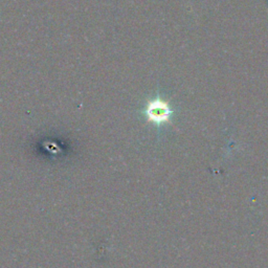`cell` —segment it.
<instances>
[{
  "mask_svg": "<svg viewBox=\"0 0 268 268\" xmlns=\"http://www.w3.org/2000/svg\"><path fill=\"white\" fill-rule=\"evenodd\" d=\"M144 113L148 121L151 123L161 125L170 120L172 116V109L167 102L157 98L149 102L145 107Z\"/></svg>",
  "mask_w": 268,
  "mask_h": 268,
  "instance_id": "6da1fadb",
  "label": "cell"
}]
</instances>
